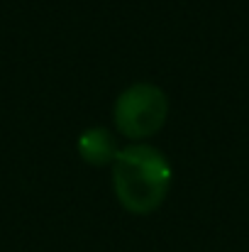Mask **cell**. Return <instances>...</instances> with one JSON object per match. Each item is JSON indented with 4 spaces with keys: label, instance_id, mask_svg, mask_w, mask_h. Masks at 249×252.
<instances>
[{
    "label": "cell",
    "instance_id": "6da1fadb",
    "mask_svg": "<svg viewBox=\"0 0 249 252\" xmlns=\"http://www.w3.org/2000/svg\"><path fill=\"white\" fill-rule=\"evenodd\" d=\"M110 171L115 198L132 216L159 211L173 184L171 162L149 142H130L120 147Z\"/></svg>",
    "mask_w": 249,
    "mask_h": 252
},
{
    "label": "cell",
    "instance_id": "7a4b0ae2",
    "mask_svg": "<svg viewBox=\"0 0 249 252\" xmlns=\"http://www.w3.org/2000/svg\"><path fill=\"white\" fill-rule=\"evenodd\" d=\"M171 100L162 86L152 81H135L112 103V125L117 135L130 142H147L168 120Z\"/></svg>",
    "mask_w": 249,
    "mask_h": 252
},
{
    "label": "cell",
    "instance_id": "3957f363",
    "mask_svg": "<svg viewBox=\"0 0 249 252\" xmlns=\"http://www.w3.org/2000/svg\"><path fill=\"white\" fill-rule=\"evenodd\" d=\"M76 152L88 167H112L120 147L108 127H88L76 140Z\"/></svg>",
    "mask_w": 249,
    "mask_h": 252
}]
</instances>
